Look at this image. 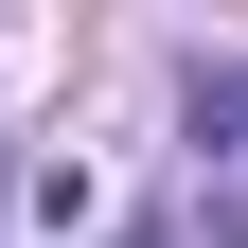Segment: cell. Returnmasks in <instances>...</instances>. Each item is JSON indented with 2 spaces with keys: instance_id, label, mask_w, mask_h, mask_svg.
Segmentation results:
<instances>
[]
</instances>
